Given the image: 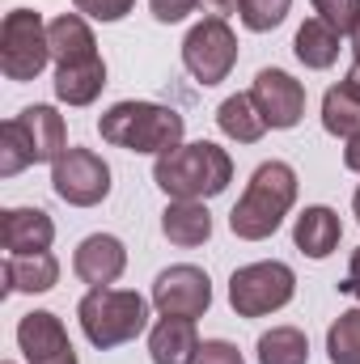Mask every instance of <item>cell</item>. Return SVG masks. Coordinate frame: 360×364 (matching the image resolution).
Here are the masks:
<instances>
[{"mask_svg":"<svg viewBox=\"0 0 360 364\" xmlns=\"http://www.w3.org/2000/svg\"><path fill=\"white\" fill-rule=\"evenodd\" d=\"M292 203H297V170L288 161H263L250 174L242 199L233 203L229 229L242 242H263V237H271L284 225V216L292 212Z\"/></svg>","mask_w":360,"mask_h":364,"instance_id":"cell-1","label":"cell"},{"mask_svg":"<svg viewBox=\"0 0 360 364\" xmlns=\"http://www.w3.org/2000/svg\"><path fill=\"white\" fill-rule=\"evenodd\" d=\"M97 132L106 144L123 149V153H174L182 144V132H186V119H182L174 106H162V102H115L102 119H97Z\"/></svg>","mask_w":360,"mask_h":364,"instance_id":"cell-2","label":"cell"},{"mask_svg":"<svg viewBox=\"0 0 360 364\" xmlns=\"http://www.w3.org/2000/svg\"><path fill=\"white\" fill-rule=\"evenodd\" d=\"M153 182L170 199H212L233 182V157L212 140L179 144L153 161Z\"/></svg>","mask_w":360,"mask_h":364,"instance_id":"cell-3","label":"cell"},{"mask_svg":"<svg viewBox=\"0 0 360 364\" xmlns=\"http://www.w3.org/2000/svg\"><path fill=\"white\" fill-rule=\"evenodd\" d=\"M64 153H68V132L55 106H26L17 119L0 127V178L21 174L26 166L60 161Z\"/></svg>","mask_w":360,"mask_h":364,"instance_id":"cell-4","label":"cell"},{"mask_svg":"<svg viewBox=\"0 0 360 364\" xmlns=\"http://www.w3.org/2000/svg\"><path fill=\"white\" fill-rule=\"evenodd\" d=\"M81 331L97 352L123 348L149 326V301L132 288H90L77 305Z\"/></svg>","mask_w":360,"mask_h":364,"instance_id":"cell-5","label":"cell"},{"mask_svg":"<svg viewBox=\"0 0 360 364\" xmlns=\"http://www.w3.org/2000/svg\"><path fill=\"white\" fill-rule=\"evenodd\" d=\"M51 60L47 26L34 9H13L0 21V73L9 81H34Z\"/></svg>","mask_w":360,"mask_h":364,"instance_id":"cell-6","label":"cell"},{"mask_svg":"<svg viewBox=\"0 0 360 364\" xmlns=\"http://www.w3.org/2000/svg\"><path fill=\"white\" fill-rule=\"evenodd\" d=\"M297 292V275L288 263H250L229 275V305L238 318H268L284 309Z\"/></svg>","mask_w":360,"mask_h":364,"instance_id":"cell-7","label":"cell"},{"mask_svg":"<svg viewBox=\"0 0 360 364\" xmlns=\"http://www.w3.org/2000/svg\"><path fill=\"white\" fill-rule=\"evenodd\" d=\"M182 64L199 85H221L238 64V34L225 17H203L182 38Z\"/></svg>","mask_w":360,"mask_h":364,"instance_id":"cell-8","label":"cell"},{"mask_svg":"<svg viewBox=\"0 0 360 364\" xmlns=\"http://www.w3.org/2000/svg\"><path fill=\"white\" fill-rule=\"evenodd\" d=\"M51 186L73 208H97L110 195V166L93 149H68L60 161H51Z\"/></svg>","mask_w":360,"mask_h":364,"instance_id":"cell-9","label":"cell"},{"mask_svg":"<svg viewBox=\"0 0 360 364\" xmlns=\"http://www.w3.org/2000/svg\"><path fill=\"white\" fill-rule=\"evenodd\" d=\"M153 305L162 318H203L212 305V279L191 263L166 267L153 279Z\"/></svg>","mask_w":360,"mask_h":364,"instance_id":"cell-10","label":"cell"},{"mask_svg":"<svg viewBox=\"0 0 360 364\" xmlns=\"http://www.w3.org/2000/svg\"><path fill=\"white\" fill-rule=\"evenodd\" d=\"M250 97H255L259 114L268 119V127H275V132L297 127L305 114V85L297 77H288L284 68H263L250 85Z\"/></svg>","mask_w":360,"mask_h":364,"instance_id":"cell-11","label":"cell"},{"mask_svg":"<svg viewBox=\"0 0 360 364\" xmlns=\"http://www.w3.org/2000/svg\"><path fill=\"white\" fill-rule=\"evenodd\" d=\"M17 348L30 364H81L64 322L51 309H34L17 322Z\"/></svg>","mask_w":360,"mask_h":364,"instance_id":"cell-12","label":"cell"},{"mask_svg":"<svg viewBox=\"0 0 360 364\" xmlns=\"http://www.w3.org/2000/svg\"><path fill=\"white\" fill-rule=\"evenodd\" d=\"M47 38H51V60L55 68H93L102 64L97 55V38H93L90 21L81 13H60L51 26H47Z\"/></svg>","mask_w":360,"mask_h":364,"instance_id":"cell-13","label":"cell"},{"mask_svg":"<svg viewBox=\"0 0 360 364\" xmlns=\"http://www.w3.org/2000/svg\"><path fill=\"white\" fill-rule=\"evenodd\" d=\"M123 267H127V250H123V242L110 237V233L85 237V242L77 246V255H73V272H77V279H85L90 288H110V284L123 275Z\"/></svg>","mask_w":360,"mask_h":364,"instance_id":"cell-14","label":"cell"},{"mask_svg":"<svg viewBox=\"0 0 360 364\" xmlns=\"http://www.w3.org/2000/svg\"><path fill=\"white\" fill-rule=\"evenodd\" d=\"M55 242V220L43 208H4L0 212V246L9 255H34Z\"/></svg>","mask_w":360,"mask_h":364,"instance_id":"cell-15","label":"cell"},{"mask_svg":"<svg viewBox=\"0 0 360 364\" xmlns=\"http://www.w3.org/2000/svg\"><path fill=\"white\" fill-rule=\"evenodd\" d=\"M339 237H344V220H339V212L327 208V203L305 208V212L297 216V225H292V242H297V250L309 255V259H327V255H335Z\"/></svg>","mask_w":360,"mask_h":364,"instance_id":"cell-16","label":"cell"},{"mask_svg":"<svg viewBox=\"0 0 360 364\" xmlns=\"http://www.w3.org/2000/svg\"><path fill=\"white\" fill-rule=\"evenodd\" d=\"M162 233L182 250H195L212 237V212L203 208V199H170L162 212Z\"/></svg>","mask_w":360,"mask_h":364,"instance_id":"cell-17","label":"cell"},{"mask_svg":"<svg viewBox=\"0 0 360 364\" xmlns=\"http://www.w3.org/2000/svg\"><path fill=\"white\" fill-rule=\"evenodd\" d=\"M55 284H60V259L51 250L4 259V292H51Z\"/></svg>","mask_w":360,"mask_h":364,"instance_id":"cell-18","label":"cell"},{"mask_svg":"<svg viewBox=\"0 0 360 364\" xmlns=\"http://www.w3.org/2000/svg\"><path fill=\"white\" fill-rule=\"evenodd\" d=\"M199 352L195 318H162L149 335V356L153 364H191Z\"/></svg>","mask_w":360,"mask_h":364,"instance_id":"cell-19","label":"cell"},{"mask_svg":"<svg viewBox=\"0 0 360 364\" xmlns=\"http://www.w3.org/2000/svg\"><path fill=\"white\" fill-rule=\"evenodd\" d=\"M339 30L335 26H327L322 17H309L301 30H297V38H292V51H297V60L305 64V68H314V73H322V68H331L335 60H339Z\"/></svg>","mask_w":360,"mask_h":364,"instance_id":"cell-20","label":"cell"},{"mask_svg":"<svg viewBox=\"0 0 360 364\" xmlns=\"http://www.w3.org/2000/svg\"><path fill=\"white\" fill-rule=\"evenodd\" d=\"M216 127H221L229 140H238V144H255V140H263L268 119L259 114V106H255L250 93H233V97H225V102L216 106Z\"/></svg>","mask_w":360,"mask_h":364,"instance_id":"cell-21","label":"cell"},{"mask_svg":"<svg viewBox=\"0 0 360 364\" xmlns=\"http://www.w3.org/2000/svg\"><path fill=\"white\" fill-rule=\"evenodd\" d=\"M309 360V339L297 326H271L259 335V364H305Z\"/></svg>","mask_w":360,"mask_h":364,"instance_id":"cell-22","label":"cell"},{"mask_svg":"<svg viewBox=\"0 0 360 364\" xmlns=\"http://www.w3.org/2000/svg\"><path fill=\"white\" fill-rule=\"evenodd\" d=\"M106 85V60L93 64V68H55V97L68 102V106H90L93 97Z\"/></svg>","mask_w":360,"mask_h":364,"instance_id":"cell-23","label":"cell"},{"mask_svg":"<svg viewBox=\"0 0 360 364\" xmlns=\"http://www.w3.org/2000/svg\"><path fill=\"white\" fill-rule=\"evenodd\" d=\"M322 127L331 136H339V140L360 136V97H352L344 85L327 90V97H322Z\"/></svg>","mask_w":360,"mask_h":364,"instance_id":"cell-24","label":"cell"},{"mask_svg":"<svg viewBox=\"0 0 360 364\" xmlns=\"http://www.w3.org/2000/svg\"><path fill=\"white\" fill-rule=\"evenodd\" d=\"M327 356H331V364H360V305L331 322Z\"/></svg>","mask_w":360,"mask_h":364,"instance_id":"cell-25","label":"cell"},{"mask_svg":"<svg viewBox=\"0 0 360 364\" xmlns=\"http://www.w3.org/2000/svg\"><path fill=\"white\" fill-rule=\"evenodd\" d=\"M288 9H292V0H238V17H242V26L255 30V34L275 30V26L288 17Z\"/></svg>","mask_w":360,"mask_h":364,"instance_id":"cell-26","label":"cell"},{"mask_svg":"<svg viewBox=\"0 0 360 364\" xmlns=\"http://www.w3.org/2000/svg\"><path fill=\"white\" fill-rule=\"evenodd\" d=\"M314 4V13L327 21V26H335L339 34H352L360 26V0H309Z\"/></svg>","mask_w":360,"mask_h":364,"instance_id":"cell-27","label":"cell"},{"mask_svg":"<svg viewBox=\"0 0 360 364\" xmlns=\"http://www.w3.org/2000/svg\"><path fill=\"white\" fill-rule=\"evenodd\" d=\"M73 4H77V13H85L93 21H123L136 9V0H73Z\"/></svg>","mask_w":360,"mask_h":364,"instance_id":"cell-28","label":"cell"},{"mask_svg":"<svg viewBox=\"0 0 360 364\" xmlns=\"http://www.w3.org/2000/svg\"><path fill=\"white\" fill-rule=\"evenodd\" d=\"M191 364H246V360H242V352L229 339H208V343H199Z\"/></svg>","mask_w":360,"mask_h":364,"instance_id":"cell-29","label":"cell"},{"mask_svg":"<svg viewBox=\"0 0 360 364\" xmlns=\"http://www.w3.org/2000/svg\"><path fill=\"white\" fill-rule=\"evenodd\" d=\"M149 9H153V17L162 26H179V21H186L199 9V0H149Z\"/></svg>","mask_w":360,"mask_h":364,"instance_id":"cell-30","label":"cell"},{"mask_svg":"<svg viewBox=\"0 0 360 364\" xmlns=\"http://www.w3.org/2000/svg\"><path fill=\"white\" fill-rule=\"evenodd\" d=\"M339 292H348V296H356L360 301V250H352V263H348V275H344Z\"/></svg>","mask_w":360,"mask_h":364,"instance_id":"cell-31","label":"cell"},{"mask_svg":"<svg viewBox=\"0 0 360 364\" xmlns=\"http://www.w3.org/2000/svg\"><path fill=\"white\" fill-rule=\"evenodd\" d=\"M199 9H203L208 17H229V13L238 9V0H199Z\"/></svg>","mask_w":360,"mask_h":364,"instance_id":"cell-32","label":"cell"},{"mask_svg":"<svg viewBox=\"0 0 360 364\" xmlns=\"http://www.w3.org/2000/svg\"><path fill=\"white\" fill-rule=\"evenodd\" d=\"M344 166H348L352 174H360V136L348 140V149H344Z\"/></svg>","mask_w":360,"mask_h":364,"instance_id":"cell-33","label":"cell"},{"mask_svg":"<svg viewBox=\"0 0 360 364\" xmlns=\"http://www.w3.org/2000/svg\"><path fill=\"white\" fill-rule=\"evenodd\" d=\"M344 90L360 97V60H352V68H348V77H344Z\"/></svg>","mask_w":360,"mask_h":364,"instance_id":"cell-34","label":"cell"},{"mask_svg":"<svg viewBox=\"0 0 360 364\" xmlns=\"http://www.w3.org/2000/svg\"><path fill=\"white\" fill-rule=\"evenodd\" d=\"M352 55H356V60H360V26H356V30H352Z\"/></svg>","mask_w":360,"mask_h":364,"instance_id":"cell-35","label":"cell"},{"mask_svg":"<svg viewBox=\"0 0 360 364\" xmlns=\"http://www.w3.org/2000/svg\"><path fill=\"white\" fill-rule=\"evenodd\" d=\"M352 212H356V220H360V191H356V199H352Z\"/></svg>","mask_w":360,"mask_h":364,"instance_id":"cell-36","label":"cell"}]
</instances>
